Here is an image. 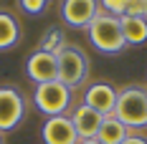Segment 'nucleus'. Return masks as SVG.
Listing matches in <instances>:
<instances>
[{
  "label": "nucleus",
  "mask_w": 147,
  "mask_h": 144,
  "mask_svg": "<svg viewBox=\"0 0 147 144\" xmlns=\"http://www.w3.org/2000/svg\"><path fill=\"white\" fill-rule=\"evenodd\" d=\"M89 41L91 46L96 48V51H102V53H119L127 41H124V35H122V23H119V18L109 13H96V18L89 23Z\"/></svg>",
  "instance_id": "1"
},
{
  "label": "nucleus",
  "mask_w": 147,
  "mask_h": 144,
  "mask_svg": "<svg viewBox=\"0 0 147 144\" xmlns=\"http://www.w3.org/2000/svg\"><path fill=\"white\" fill-rule=\"evenodd\" d=\"M114 116L124 127H147V91L142 86H127L117 94Z\"/></svg>",
  "instance_id": "2"
},
{
  "label": "nucleus",
  "mask_w": 147,
  "mask_h": 144,
  "mask_svg": "<svg viewBox=\"0 0 147 144\" xmlns=\"http://www.w3.org/2000/svg\"><path fill=\"white\" fill-rule=\"evenodd\" d=\"M56 66H59V81L63 86H81L89 76V56L76 48V46H63L56 53Z\"/></svg>",
  "instance_id": "3"
},
{
  "label": "nucleus",
  "mask_w": 147,
  "mask_h": 144,
  "mask_svg": "<svg viewBox=\"0 0 147 144\" xmlns=\"http://www.w3.org/2000/svg\"><path fill=\"white\" fill-rule=\"evenodd\" d=\"M33 104L46 116H61L66 114V109L71 104V88L63 86L59 78L48 81V84H38L33 91Z\"/></svg>",
  "instance_id": "4"
},
{
  "label": "nucleus",
  "mask_w": 147,
  "mask_h": 144,
  "mask_svg": "<svg viewBox=\"0 0 147 144\" xmlns=\"http://www.w3.org/2000/svg\"><path fill=\"white\" fill-rule=\"evenodd\" d=\"M26 116V101L13 86H0V131L15 129Z\"/></svg>",
  "instance_id": "5"
},
{
  "label": "nucleus",
  "mask_w": 147,
  "mask_h": 144,
  "mask_svg": "<svg viewBox=\"0 0 147 144\" xmlns=\"http://www.w3.org/2000/svg\"><path fill=\"white\" fill-rule=\"evenodd\" d=\"M99 13V0H63L61 5V18L71 28L86 30L89 23Z\"/></svg>",
  "instance_id": "6"
},
{
  "label": "nucleus",
  "mask_w": 147,
  "mask_h": 144,
  "mask_svg": "<svg viewBox=\"0 0 147 144\" xmlns=\"http://www.w3.org/2000/svg\"><path fill=\"white\" fill-rule=\"evenodd\" d=\"M41 139L43 144H79V134L71 124V116H48L41 127Z\"/></svg>",
  "instance_id": "7"
},
{
  "label": "nucleus",
  "mask_w": 147,
  "mask_h": 144,
  "mask_svg": "<svg viewBox=\"0 0 147 144\" xmlns=\"http://www.w3.org/2000/svg\"><path fill=\"white\" fill-rule=\"evenodd\" d=\"M117 88L107 81H96L86 88L84 94V104L91 106L94 111H99L102 116H112L114 114V106H117Z\"/></svg>",
  "instance_id": "8"
},
{
  "label": "nucleus",
  "mask_w": 147,
  "mask_h": 144,
  "mask_svg": "<svg viewBox=\"0 0 147 144\" xmlns=\"http://www.w3.org/2000/svg\"><path fill=\"white\" fill-rule=\"evenodd\" d=\"M26 71L28 78L36 84H48V81H56L59 78V66H56V53H48V51H36L30 53L28 63H26Z\"/></svg>",
  "instance_id": "9"
},
{
  "label": "nucleus",
  "mask_w": 147,
  "mask_h": 144,
  "mask_svg": "<svg viewBox=\"0 0 147 144\" xmlns=\"http://www.w3.org/2000/svg\"><path fill=\"white\" fill-rule=\"evenodd\" d=\"M102 119L104 116L99 111H94L91 106H86V104L76 106L71 111V124L76 129V134H79V139H94L99 127H102Z\"/></svg>",
  "instance_id": "10"
},
{
  "label": "nucleus",
  "mask_w": 147,
  "mask_h": 144,
  "mask_svg": "<svg viewBox=\"0 0 147 144\" xmlns=\"http://www.w3.org/2000/svg\"><path fill=\"white\" fill-rule=\"evenodd\" d=\"M127 137H129V127H124L114 114L102 119V127L96 131V139L102 144H122Z\"/></svg>",
  "instance_id": "11"
},
{
  "label": "nucleus",
  "mask_w": 147,
  "mask_h": 144,
  "mask_svg": "<svg viewBox=\"0 0 147 144\" xmlns=\"http://www.w3.org/2000/svg\"><path fill=\"white\" fill-rule=\"evenodd\" d=\"M119 23H122V35H124L127 46L129 43L137 46V43H145L147 41V20L132 18V15H122Z\"/></svg>",
  "instance_id": "12"
},
{
  "label": "nucleus",
  "mask_w": 147,
  "mask_h": 144,
  "mask_svg": "<svg viewBox=\"0 0 147 144\" xmlns=\"http://www.w3.org/2000/svg\"><path fill=\"white\" fill-rule=\"evenodd\" d=\"M18 20L10 13H0V51H8L18 43Z\"/></svg>",
  "instance_id": "13"
},
{
  "label": "nucleus",
  "mask_w": 147,
  "mask_h": 144,
  "mask_svg": "<svg viewBox=\"0 0 147 144\" xmlns=\"http://www.w3.org/2000/svg\"><path fill=\"white\" fill-rule=\"evenodd\" d=\"M63 46H66V33H63L61 28H51V30L43 35V41H41V51H48V53H59Z\"/></svg>",
  "instance_id": "14"
},
{
  "label": "nucleus",
  "mask_w": 147,
  "mask_h": 144,
  "mask_svg": "<svg viewBox=\"0 0 147 144\" xmlns=\"http://www.w3.org/2000/svg\"><path fill=\"white\" fill-rule=\"evenodd\" d=\"M124 15H132V18H142V20H147V0H127Z\"/></svg>",
  "instance_id": "15"
},
{
  "label": "nucleus",
  "mask_w": 147,
  "mask_h": 144,
  "mask_svg": "<svg viewBox=\"0 0 147 144\" xmlns=\"http://www.w3.org/2000/svg\"><path fill=\"white\" fill-rule=\"evenodd\" d=\"M124 5H127V0H102L104 13L114 15V18H122L124 15Z\"/></svg>",
  "instance_id": "16"
},
{
  "label": "nucleus",
  "mask_w": 147,
  "mask_h": 144,
  "mask_svg": "<svg viewBox=\"0 0 147 144\" xmlns=\"http://www.w3.org/2000/svg\"><path fill=\"white\" fill-rule=\"evenodd\" d=\"M48 5V0H20V8L30 15H41Z\"/></svg>",
  "instance_id": "17"
},
{
  "label": "nucleus",
  "mask_w": 147,
  "mask_h": 144,
  "mask_svg": "<svg viewBox=\"0 0 147 144\" xmlns=\"http://www.w3.org/2000/svg\"><path fill=\"white\" fill-rule=\"evenodd\" d=\"M122 144H147V139H145V137H132V134H129Z\"/></svg>",
  "instance_id": "18"
},
{
  "label": "nucleus",
  "mask_w": 147,
  "mask_h": 144,
  "mask_svg": "<svg viewBox=\"0 0 147 144\" xmlns=\"http://www.w3.org/2000/svg\"><path fill=\"white\" fill-rule=\"evenodd\" d=\"M79 144H102V142L94 137V139H79Z\"/></svg>",
  "instance_id": "19"
},
{
  "label": "nucleus",
  "mask_w": 147,
  "mask_h": 144,
  "mask_svg": "<svg viewBox=\"0 0 147 144\" xmlns=\"http://www.w3.org/2000/svg\"><path fill=\"white\" fill-rule=\"evenodd\" d=\"M0 144H3V131H0Z\"/></svg>",
  "instance_id": "20"
}]
</instances>
